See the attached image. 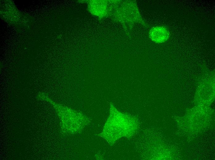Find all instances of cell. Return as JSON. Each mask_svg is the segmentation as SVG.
Returning <instances> with one entry per match:
<instances>
[{"label": "cell", "mask_w": 215, "mask_h": 160, "mask_svg": "<svg viewBox=\"0 0 215 160\" xmlns=\"http://www.w3.org/2000/svg\"><path fill=\"white\" fill-rule=\"evenodd\" d=\"M110 11L114 21L120 23L126 33L129 35L136 23H140L145 27L148 25L142 18L136 1L133 0L110 1Z\"/></svg>", "instance_id": "cell-1"}, {"label": "cell", "mask_w": 215, "mask_h": 160, "mask_svg": "<svg viewBox=\"0 0 215 160\" xmlns=\"http://www.w3.org/2000/svg\"><path fill=\"white\" fill-rule=\"evenodd\" d=\"M89 8L91 13L101 19L108 16L110 10L109 1L95 0L91 2Z\"/></svg>", "instance_id": "cell-3"}, {"label": "cell", "mask_w": 215, "mask_h": 160, "mask_svg": "<svg viewBox=\"0 0 215 160\" xmlns=\"http://www.w3.org/2000/svg\"><path fill=\"white\" fill-rule=\"evenodd\" d=\"M53 105L63 121V125L71 134L81 133L89 125L91 120L81 112L57 104Z\"/></svg>", "instance_id": "cell-2"}, {"label": "cell", "mask_w": 215, "mask_h": 160, "mask_svg": "<svg viewBox=\"0 0 215 160\" xmlns=\"http://www.w3.org/2000/svg\"><path fill=\"white\" fill-rule=\"evenodd\" d=\"M170 32L164 26H156L152 28L149 33V36L154 42L160 43L166 41L170 37Z\"/></svg>", "instance_id": "cell-4"}]
</instances>
